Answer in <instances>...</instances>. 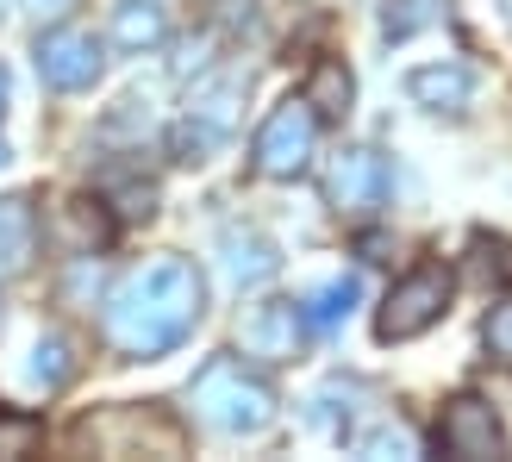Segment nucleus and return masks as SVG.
<instances>
[{
    "mask_svg": "<svg viewBox=\"0 0 512 462\" xmlns=\"http://www.w3.org/2000/svg\"><path fill=\"white\" fill-rule=\"evenodd\" d=\"M200 306H207V281L188 256H150V263L125 269L107 294V338L125 356H169L175 344L200 325Z\"/></svg>",
    "mask_w": 512,
    "mask_h": 462,
    "instance_id": "f257e3e1",
    "label": "nucleus"
},
{
    "mask_svg": "<svg viewBox=\"0 0 512 462\" xmlns=\"http://www.w3.org/2000/svg\"><path fill=\"white\" fill-rule=\"evenodd\" d=\"M188 413L219 431V438H256L275 425V388L238 356H207L200 375L188 381Z\"/></svg>",
    "mask_w": 512,
    "mask_h": 462,
    "instance_id": "f03ea898",
    "label": "nucleus"
},
{
    "mask_svg": "<svg viewBox=\"0 0 512 462\" xmlns=\"http://www.w3.org/2000/svg\"><path fill=\"white\" fill-rule=\"evenodd\" d=\"M450 300H456L450 263H419V269H406L394 288H388V300H381V313H375V338H381V344H413V338H425V331L450 313Z\"/></svg>",
    "mask_w": 512,
    "mask_h": 462,
    "instance_id": "7ed1b4c3",
    "label": "nucleus"
},
{
    "mask_svg": "<svg viewBox=\"0 0 512 462\" xmlns=\"http://www.w3.org/2000/svg\"><path fill=\"white\" fill-rule=\"evenodd\" d=\"M75 450H100V456H182V425H175L169 413H157V406H113V413H88L82 425L69 431Z\"/></svg>",
    "mask_w": 512,
    "mask_h": 462,
    "instance_id": "20e7f679",
    "label": "nucleus"
},
{
    "mask_svg": "<svg viewBox=\"0 0 512 462\" xmlns=\"http://www.w3.org/2000/svg\"><path fill=\"white\" fill-rule=\"evenodd\" d=\"M313 144H319V113L306 94H288L281 107L256 125L250 138V169L263 175V182H294V175L313 163Z\"/></svg>",
    "mask_w": 512,
    "mask_h": 462,
    "instance_id": "39448f33",
    "label": "nucleus"
},
{
    "mask_svg": "<svg viewBox=\"0 0 512 462\" xmlns=\"http://www.w3.org/2000/svg\"><path fill=\"white\" fill-rule=\"evenodd\" d=\"M325 200L344 219H369L381 200H388V157L375 144H344L325 169Z\"/></svg>",
    "mask_w": 512,
    "mask_h": 462,
    "instance_id": "423d86ee",
    "label": "nucleus"
},
{
    "mask_svg": "<svg viewBox=\"0 0 512 462\" xmlns=\"http://www.w3.org/2000/svg\"><path fill=\"white\" fill-rule=\"evenodd\" d=\"M32 63L44 75V88H57V94H82V88L100 82V69H107L100 38L82 32V25H57V32H44L38 50H32Z\"/></svg>",
    "mask_w": 512,
    "mask_h": 462,
    "instance_id": "0eeeda50",
    "label": "nucleus"
},
{
    "mask_svg": "<svg viewBox=\"0 0 512 462\" xmlns=\"http://www.w3.org/2000/svg\"><path fill=\"white\" fill-rule=\"evenodd\" d=\"M438 450L456 456V462H494V456H506V425L494 419L488 400L456 394L438 419Z\"/></svg>",
    "mask_w": 512,
    "mask_h": 462,
    "instance_id": "6e6552de",
    "label": "nucleus"
},
{
    "mask_svg": "<svg viewBox=\"0 0 512 462\" xmlns=\"http://www.w3.org/2000/svg\"><path fill=\"white\" fill-rule=\"evenodd\" d=\"M300 338H306V313L294 300H263L250 306V319L238 331L244 356H256V363H294L300 356Z\"/></svg>",
    "mask_w": 512,
    "mask_h": 462,
    "instance_id": "1a4fd4ad",
    "label": "nucleus"
},
{
    "mask_svg": "<svg viewBox=\"0 0 512 462\" xmlns=\"http://www.w3.org/2000/svg\"><path fill=\"white\" fill-rule=\"evenodd\" d=\"M406 94L431 113H463L469 94H475V75L463 63H431V69H413L406 75Z\"/></svg>",
    "mask_w": 512,
    "mask_h": 462,
    "instance_id": "9d476101",
    "label": "nucleus"
},
{
    "mask_svg": "<svg viewBox=\"0 0 512 462\" xmlns=\"http://www.w3.org/2000/svg\"><path fill=\"white\" fill-rule=\"evenodd\" d=\"M38 250V213L25 194H7L0 200V275H19Z\"/></svg>",
    "mask_w": 512,
    "mask_h": 462,
    "instance_id": "9b49d317",
    "label": "nucleus"
},
{
    "mask_svg": "<svg viewBox=\"0 0 512 462\" xmlns=\"http://www.w3.org/2000/svg\"><path fill=\"white\" fill-rule=\"evenodd\" d=\"M219 250H225V275L238 281V288H256V281H269L275 275V244L263 238V231H225L219 238Z\"/></svg>",
    "mask_w": 512,
    "mask_h": 462,
    "instance_id": "f8f14e48",
    "label": "nucleus"
},
{
    "mask_svg": "<svg viewBox=\"0 0 512 462\" xmlns=\"http://www.w3.org/2000/svg\"><path fill=\"white\" fill-rule=\"evenodd\" d=\"M306 100H313V113L319 119H344L350 113V100H356V82H350V69L338 57H319L313 69H306Z\"/></svg>",
    "mask_w": 512,
    "mask_h": 462,
    "instance_id": "ddd939ff",
    "label": "nucleus"
},
{
    "mask_svg": "<svg viewBox=\"0 0 512 462\" xmlns=\"http://www.w3.org/2000/svg\"><path fill=\"white\" fill-rule=\"evenodd\" d=\"M113 44L119 50L163 44V7H157V0H119V7H113Z\"/></svg>",
    "mask_w": 512,
    "mask_h": 462,
    "instance_id": "4468645a",
    "label": "nucleus"
},
{
    "mask_svg": "<svg viewBox=\"0 0 512 462\" xmlns=\"http://www.w3.org/2000/svg\"><path fill=\"white\" fill-rule=\"evenodd\" d=\"M356 294H363V288H356V275H338V281H325V288L306 294V300H300V313H306V325H313V331H338V325L350 319Z\"/></svg>",
    "mask_w": 512,
    "mask_h": 462,
    "instance_id": "2eb2a0df",
    "label": "nucleus"
},
{
    "mask_svg": "<svg viewBox=\"0 0 512 462\" xmlns=\"http://www.w3.org/2000/svg\"><path fill=\"white\" fill-rule=\"evenodd\" d=\"M75 375V356H69V338H57V331H50V338H38V350H32V381L44 394H57L63 381Z\"/></svg>",
    "mask_w": 512,
    "mask_h": 462,
    "instance_id": "dca6fc26",
    "label": "nucleus"
},
{
    "mask_svg": "<svg viewBox=\"0 0 512 462\" xmlns=\"http://www.w3.org/2000/svg\"><path fill=\"white\" fill-rule=\"evenodd\" d=\"M438 7L444 0H381V32L413 38V32H425V25H438Z\"/></svg>",
    "mask_w": 512,
    "mask_h": 462,
    "instance_id": "f3484780",
    "label": "nucleus"
},
{
    "mask_svg": "<svg viewBox=\"0 0 512 462\" xmlns=\"http://www.w3.org/2000/svg\"><path fill=\"white\" fill-rule=\"evenodd\" d=\"M350 450L356 456H419V438L406 425H375V431H356Z\"/></svg>",
    "mask_w": 512,
    "mask_h": 462,
    "instance_id": "a211bd4d",
    "label": "nucleus"
},
{
    "mask_svg": "<svg viewBox=\"0 0 512 462\" xmlns=\"http://www.w3.org/2000/svg\"><path fill=\"white\" fill-rule=\"evenodd\" d=\"M44 444V425L32 413H0V456H32Z\"/></svg>",
    "mask_w": 512,
    "mask_h": 462,
    "instance_id": "6ab92c4d",
    "label": "nucleus"
},
{
    "mask_svg": "<svg viewBox=\"0 0 512 462\" xmlns=\"http://www.w3.org/2000/svg\"><path fill=\"white\" fill-rule=\"evenodd\" d=\"M481 338H488V350H494L500 363L512 369V300H500L494 313H488V325H481Z\"/></svg>",
    "mask_w": 512,
    "mask_h": 462,
    "instance_id": "aec40b11",
    "label": "nucleus"
},
{
    "mask_svg": "<svg viewBox=\"0 0 512 462\" xmlns=\"http://www.w3.org/2000/svg\"><path fill=\"white\" fill-rule=\"evenodd\" d=\"M25 7H32V13H38V19H57V13H63V7H75V0H25Z\"/></svg>",
    "mask_w": 512,
    "mask_h": 462,
    "instance_id": "412c9836",
    "label": "nucleus"
},
{
    "mask_svg": "<svg viewBox=\"0 0 512 462\" xmlns=\"http://www.w3.org/2000/svg\"><path fill=\"white\" fill-rule=\"evenodd\" d=\"M0 113H7V69H0Z\"/></svg>",
    "mask_w": 512,
    "mask_h": 462,
    "instance_id": "4be33fe9",
    "label": "nucleus"
}]
</instances>
